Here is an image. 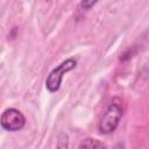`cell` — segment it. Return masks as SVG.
Wrapping results in <instances>:
<instances>
[{
  "label": "cell",
  "instance_id": "1",
  "mask_svg": "<svg viewBox=\"0 0 149 149\" xmlns=\"http://www.w3.org/2000/svg\"><path fill=\"white\" fill-rule=\"evenodd\" d=\"M77 65V62L76 59L73 58H69L64 62H62L57 68H55L50 73L49 76L47 77V80H45V87L49 92H56L59 90L61 87V84H62V80H63V77L66 72L73 70Z\"/></svg>",
  "mask_w": 149,
  "mask_h": 149
},
{
  "label": "cell",
  "instance_id": "4",
  "mask_svg": "<svg viewBox=\"0 0 149 149\" xmlns=\"http://www.w3.org/2000/svg\"><path fill=\"white\" fill-rule=\"evenodd\" d=\"M78 149H106V146H105V143H102L101 141H99L97 139L88 137L80 142Z\"/></svg>",
  "mask_w": 149,
  "mask_h": 149
},
{
  "label": "cell",
  "instance_id": "2",
  "mask_svg": "<svg viewBox=\"0 0 149 149\" xmlns=\"http://www.w3.org/2000/svg\"><path fill=\"white\" fill-rule=\"evenodd\" d=\"M122 116V108L119 104H111L107 109L105 111L102 118H101V121H100V125H99V130L101 134H111L113 133L119 122H120V119Z\"/></svg>",
  "mask_w": 149,
  "mask_h": 149
},
{
  "label": "cell",
  "instance_id": "3",
  "mask_svg": "<svg viewBox=\"0 0 149 149\" xmlns=\"http://www.w3.org/2000/svg\"><path fill=\"white\" fill-rule=\"evenodd\" d=\"M26 118L16 108H7L1 114V127L8 132H16L24 127Z\"/></svg>",
  "mask_w": 149,
  "mask_h": 149
},
{
  "label": "cell",
  "instance_id": "5",
  "mask_svg": "<svg viewBox=\"0 0 149 149\" xmlns=\"http://www.w3.org/2000/svg\"><path fill=\"white\" fill-rule=\"evenodd\" d=\"M68 148H69V136L65 133H62L58 136L56 149H68Z\"/></svg>",
  "mask_w": 149,
  "mask_h": 149
},
{
  "label": "cell",
  "instance_id": "6",
  "mask_svg": "<svg viewBox=\"0 0 149 149\" xmlns=\"http://www.w3.org/2000/svg\"><path fill=\"white\" fill-rule=\"evenodd\" d=\"M95 5V2L94 1H83V2H80V6L84 8V9H90L92 6H94Z\"/></svg>",
  "mask_w": 149,
  "mask_h": 149
}]
</instances>
